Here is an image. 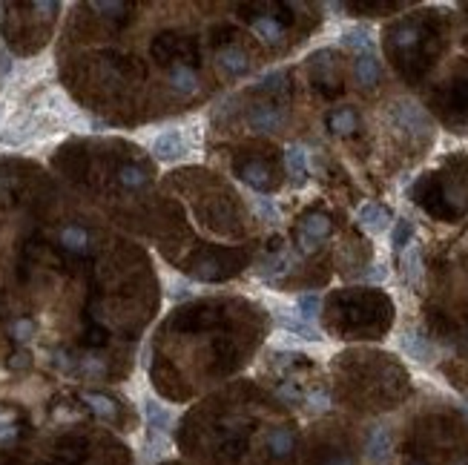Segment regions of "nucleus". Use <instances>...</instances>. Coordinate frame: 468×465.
<instances>
[{
  "label": "nucleus",
  "mask_w": 468,
  "mask_h": 465,
  "mask_svg": "<svg viewBox=\"0 0 468 465\" xmlns=\"http://www.w3.org/2000/svg\"><path fill=\"white\" fill-rule=\"evenodd\" d=\"M391 115H394L397 126L408 130L411 135H416V138H422V141H428V138H431L434 123H431L428 112H425L419 104H414V101H400V104L391 107Z\"/></svg>",
  "instance_id": "f257e3e1"
},
{
  "label": "nucleus",
  "mask_w": 468,
  "mask_h": 465,
  "mask_svg": "<svg viewBox=\"0 0 468 465\" xmlns=\"http://www.w3.org/2000/svg\"><path fill=\"white\" fill-rule=\"evenodd\" d=\"M187 150H190V141H187L184 130H167V133H161V135L152 141V155H155L158 161H176V158H181Z\"/></svg>",
  "instance_id": "f03ea898"
},
{
  "label": "nucleus",
  "mask_w": 468,
  "mask_h": 465,
  "mask_svg": "<svg viewBox=\"0 0 468 465\" xmlns=\"http://www.w3.org/2000/svg\"><path fill=\"white\" fill-rule=\"evenodd\" d=\"M330 233V222L325 216H311L302 222L299 227V250L302 253H313L319 247V241Z\"/></svg>",
  "instance_id": "7ed1b4c3"
},
{
  "label": "nucleus",
  "mask_w": 468,
  "mask_h": 465,
  "mask_svg": "<svg viewBox=\"0 0 468 465\" xmlns=\"http://www.w3.org/2000/svg\"><path fill=\"white\" fill-rule=\"evenodd\" d=\"M356 219H359L362 230H368L371 236H379V233H385L391 227V213H388L385 207L373 204V201H368V204L359 207V216Z\"/></svg>",
  "instance_id": "20e7f679"
},
{
  "label": "nucleus",
  "mask_w": 468,
  "mask_h": 465,
  "mask_svg": "<svg viewBox=\"0 0 468 465\" xmlns=\"http://www.w3.org/2000/svg\"><path fill=\"white\" fill-rule=\"evenodd\" d=\"M144 413H147V422H150V434H155V442L158 445H167V431L173 425V413H169L161 402H144Z\"/></svg>",
  "instance_id": "39448f33"
},
{
  "label": "nucleus",
  "mask_w": 468,
  "mask_h": 465,
  "mask_svg": "<svg viewBox=\"0 0 468 465\" xmlns=\"http://www.w3.org/2000/svg\"><path fill=\"white\" fill-rule=\"evenodd\" d=\"M402 351L411 356V359H416V362H434V345L428 342V336H422V333H416V330H408L405 336H402Z\"/></svg>",
  "instance_id": "423d86ee"
},
{
  "label": "nucleus",
  "mask_w": 468,
  "mask_h": 465,
  "mask_svg": "<svg viewBox=\"0 0 468 465\" xmlns=\"http://www.w3.org/2000/svg\"><path fill=\"white\" fill-rule=\"evenodd\" d=\"M339 44H342L345 49H351V52H356V55L376 52V40H373L371 29H365V26H354V29L342 32V40H339Z\"/></svg>",
  "instance_id": "0eeeda50"
},
{
  "label": "nucleus",
  "mask_w": 468,
  "mask_h": 465,
  "mask_svg": "<svg viewBox=\"0 0 468 465\" xmlns=\"http://www.w3.org/2000/svg\"><path fill=\"white\" fill-rule=\"evenodd\" d=\"M388 457H391V431L385 425H376L368 434V459L373 465H382Z\"/></svg>",
  "instance_id": "6e6552de"
},
{
  "label": "nucleus",
  "mask_w": 468,
  "mask_h": 465,
  "mask_svg": "<svg viewBox=\"0 0 468 465\" xmlns=\"http://www.w3.org/2000/svg\"><path fill=\"white\" fill-rule=\"evenodd\" d=\"M354 75L359 80V87H376V80L382 78V64L376 58V52L371 55H356L354 61Z\"/></svg>",
  "instance_id": "1a4fd4ad"
},
{
  "label": "nucleus",
  "mask_w": 468,
  "mask_h": 465,
  "mask_svg": "<svg viewBox=\"0 0 468 465\" xmlns=\"http://www.w3.org/2000/svg\"><path fill=\"white\" fill-rule=\"evenodd\" d=\"M284 167H287V173L293 176V181L302 187L308 181V150L302 144H290L287 152H284Z\"/></svg>",
  "instance_id": "9d476101"
},
{
  "label": "nucleus",
  "mask_w": 468,
  "mask_h": 465,
  "mask_svg": "<svg viewBox=\"0 0 468 465\" xmlns=\"http://www.w3.org/2000/svg\"><path fill=\"white\" fill-rule=\"evenodd\" d=\"M169 83L179 95H196L198 90V75L193 72V66L187 64H173L169 66Z\"/></svg>",
  "instance_id": "9b49d317"
},
{
  "label": "nucleus",
  "mask_w": 468,
  "mask_h": 465,
  "mask_svg": "<svg viewBox=\"0 0 468 465\" xmlns=\"http://www.w3.org/2000/svg\"><path fill=\"white\" fill-rule=\"evenodd\" d=\"M276 322H279L282 330H287V333H293V336H299V339H305V342H322V333L316 330V325H308V322H302L299 316L279 313Z\"/></svg>",
  "instance_id": "f8f14e48"
},
{
  "label": "nucleus",
  "mask_w": 468,
  "mask_h": 465,
  "mask_svg": "<svg viewBox=\"0 0 468 465\" xmlns=\"http://www.w3.org/2000/svg\"><path fill=\"white\" fill-rule=\"evenodd\" d=\"M282 123H284V115L270 109V107H259V109L250 112V126L256 133H276Z\"/></svg>",
  "instance_id": "ddd939ff"
},
{
  "label": "nucleus",
  "mask_w": 468,
  "mask_h": 465,
  "mask_svg": "<svg viewBox=\"0 0 468 465\" xmlns=\"http://www.w3.org/2000/svg\"><path fill=\"white\" fill-rule=\"evenodd\" d=\"M402 273H405V282L414 287L422 282V250L416 244L402 250Z\"/></svg>",
  "instance_id": "4468645a"
},
{
  "label": "nucleus",
  "mask_w": 468,
  "mask_h": 465,
  "mask_svg": "<svg viewBox=\"0 0 468 465\" xmlns=\"http://www.w3.org/2000/svg\"><path fill=\"white\" fill-rule=\"evenodd\" d=\"M219 66L227 72V75H244L247 72V55L244 49L239 47H224L219 52Z\"/></svg>",
  "instance_id": "2eb2a0df"
},
{
  "label": "nucleus",
  "mask_w": 468,
  "mask_h": 465,
  "mask_svg": "<svg viewBox=\"0 0 468 465\" xmlns=\"http://www.w3.org/2000/svg\"><path fill=\"white\" fill-rule=\"evenodd\" d=\"M239 179H241L247 187H253L256 193H262V190L268 187V167L259 164V161H247L241 170H239Z\"/></svg>",
  "instance_id": "dca6fc26"
},
{
  "label": "nucleus",
  "mask_w": 468,
  "mask_h": 465,
  "mask_svg": "<svg viewBox=\"0 0 468 465\" xmlns=\"http://www.w3.org/2000/svg\"><path fill=\"white\" fill-rule=\"evenodd\" d=\"M319 310H322V296L319 293H302L299 299H296V316L302 322L313 325L319 319Z\"/></svg>",
  "instance_id": "f3484780"
},
{
  "label": "nucleus",
  "mask_w": 468,
  "mask_h": 465,
  "mask_svg": "<svg viewBox=\"0 0 468 465\" xmlns=\"http://www.w3.org/2000/svg\"><path fill=\"white\" fill-rule=\"evenodd\" d=\"M118 184L124 190H144L150 184V176L141 170V167H133V164H124L118 167Z\"/></svg>",
  "instance_id": "a211bd4d"
},
{
  "label": "nucleus",
  "mask_w": 468,
  "mask_h": 465,
  "mask_svg": "<svg viewBox=\"0 0 468 465\" xmlns=\"http://www.w3.org/2000/svg\"><path fill=\"white\" fill-rule=\"evenodd\" d=\"M250 204H253V210H256V216H259L265 224H279L282 213H279V204H276L270 195H265V193H256V195L250 198Z\"/></svg>",
  "instance_id": "6ab92c4d"
},
{
  "label": "nucleus",
  "mask_w": 468,
  "mask_h": 465,
  "mask_svg": "<svg viewBox=\"0 0 468 465\" xmlns=\"http://www.w3.org/2000/svg\"><path fill=\"white\" fill-rule=\"evenodd\" d=\"M414 236H416L414 224H411L408 219H397V222H394V227H391V247H394L397 253H402L405 247H411V244H414Z\"/></svg>",
  "instance_id": "aec40b11"
},
{
  "label": "nucleus",
  "mask_w": 468,
  "mask_h": 465,
  "mask_svg": "<svg viewBox=\"0 0 468 465\" xmlns=\"http://www.w3.org/2000/svg\"><path fill=\"white\" fill-rule=\"evenodd\" d=\"M328 123H330V130H333L336 135H351V133L356 130V112H354V109H336V112L328 118Z\"/></svg>",
  "instance_id": "412c9836"
},
{
  "label": "nucleus",
  "mask_w": 468,
  "mask_h": 465,
  "mask_svg": "<svg viewBox=\"0 0 468 465\" xmlns=\"http://www.w3.org/2000/svg\"><path fill=\"white\" fill-rule=\"evenodd\" d=\"M253 32H256L262 40H268V44H279V40L284 37V29L273 18H256L253 20Z\"/></svg>",
  "instance_id": "4be33fe9"
},
{
  "label": "nucleus",
  "mask_w": 468,
  "mask_h": 465,
  "mask_svg": "<svg viewBox=\"0 0 468 465\" xmlns=\"http://www.w3.org/2000/svg\"><path fill=\"white\" fill-rule=\"evenodd\" d=\"M290 270V253H279V256H270L265 265H262V279H276V276H282V273H287Z\"/></svg>",
  "instance_id": "5701e85b"
},
{
  "label": "nucleus",
  "mask_w": 468,
  "mask_h": 465,
  "mask_svg": "<svg viewBox=\"0 0 468 465\" xmlns=\"http://www.w3.org/2000/svg\"><path fill=\"white\" fill-rule=\"evenodd\" d=\"M268 445H270V451L273 454H287L290 448H293V437H290V431H284V428H279V431H273L270 437H268Z\"/></svg>",
  "instance_id": "b1692460"
},
{
  "label": "nucleus",
  "mask_w": 468,
  "mask_h": 465,
  "mask_svg": "<svg viewBox=\"0 0 468 465\" xmlns=\"http://www.w3.org/2000/svg\"><path fill=\"white\" fill-rule=\"evenodd\" d=\"M83 402H90L98 416H115V402L101 394H83Z\"/></svg>",
  "instance_id": "393cba45"
}]
</instances>
